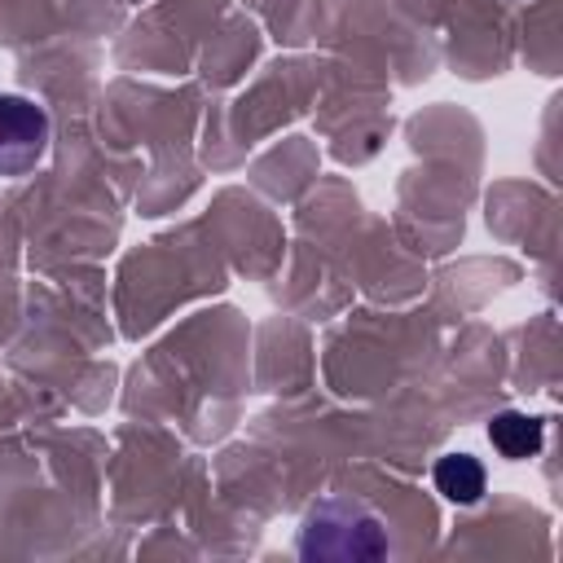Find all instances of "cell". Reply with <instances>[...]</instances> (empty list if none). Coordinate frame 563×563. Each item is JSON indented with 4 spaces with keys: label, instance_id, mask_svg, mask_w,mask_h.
<instances>
[{
    "label": "cell",
    "instance_id": "6da1fadb",
    "mask_svg": "<svg viewBox=\"0 0 563 563\" xmlns=\"http://www.w3.org/2000/svg\"><path fill=\"white\" fill-rule=\"evenodd\" d=\"M48 114L31 97L0 92V176L18 180L35 172L48 154Z\"/></svg>",
    "mask_w": 563,
    "mask_h": 563
},
{
    "label": "cell",
    "instance_id": "7a4b0ae2",
    "mask_svg": "<svg viewBox=\"0 0 563 563\" xmlns=\"http://www.w3.org/2000/svg\"><path fill=\"white\" fill-rule=\"evenodd\" d=\"M488 440H493V449H497L501 457H532V453L541 449V440H545V427H541V418H532V413L506 409V413H497V418L488 422Z\"/></svg>",
    "mask_w": 563,
    "mask_h": 563
},
{
    "label": "cell",
    "instance_id": "3957f363",
    "mask_svg": "<svg viewBox=\"0 0 563 563\" xmlns=\"http://www.w3.org/2000/svg\"><path fill=\"white\" fill-rule=\"evenodd\" d=\"M431 475H435V488L457 506H471L484 497V466L471 453H444Z\"/></svg>",
    "mask_w": 563,
    "mask_h": 563
}]
</instances>
